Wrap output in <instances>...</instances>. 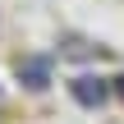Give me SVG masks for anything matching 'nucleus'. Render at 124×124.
Masks as SVG:
<instances>
[{"mask_svg":"<svg viewBox=\"0 0 124 124\" xmlns=\"http://www.w3.org/2000/svg\"><path fill=\"white\" fill-rule=\"evenodd\" d=\"M74 97H78L83 106H101V101H106V83H101V78H74Z\"/></svg>","mask_w":124,"mask_h":124,"instance_id":"nucleus-2","label":"nucleus"},{"mask_svg":"<svg viewBox=\"0 0 124 124\" xmlns=\"http://www.w3.org/2000/svg\"><path fill=\"white\" fill-rule=\"evenodd\" d=\"M115 87H120V97H124V78H115Z\"/></svg>","mask_w":124,"mask_h":124,"instance_id":"nucleus-3","label":"nucleus"},{"mask_svg":"<svg viewBox=\"0 0 124 124\" xmlns=\"http://www.w3.org/2000/svg\"><path fill=\"white\" fill-rule=\"evenodd\" d=\"M18 78H23L32 92H41V87L51 83V64H46V60H18Z\"/></svg>","mask_w":124,"mask_h":124,"instance_id":"nucleus-1","label":"nucleus"}]
</instances>
